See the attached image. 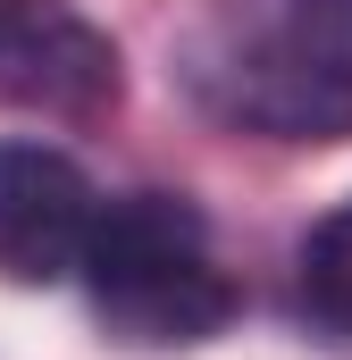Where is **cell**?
Listing matches in <instances>:
<instances>
[{
    "mask_svg": "<svg viewBox=\"0 0 352 360\" xmlns=\"http://www.w3.org/2000/svg\"><path fill=\"white\" fill-rule=\"evenodd\" d=\"M302 302H310V319L352 335V201L302 235Z\"/></svg>",
    "mask_w": 352,
    "mask_h": 360,
    "instance_id": "5b68a950",
    "label": "cell"
},
{
    "mask_svg": "<svg viewBox=\"0 0 352 360\" xmlns=\"http://www.w3.org/2000/svg\"><path fill=\"white\" fill-rule=\"evenodd\" d=\"M84 285L92 310L109 335L126 344H210L227 319H235V285L210 260V226L184 193H126V201H101V226H92L84 252Z\"/></svg>",
    "mask_w": 352,
    "mask_h": 360,
    "instance_id": "7a4b0ae2",
    "label": "cell"
},
{
    "mask_svg": "<svg viewBox=\"0 0 352 360\" xmlns=\"http://www.w3.org/2000/svg\"><path fill=\"white\" fill-rule=\"evenodd\" d=\"M126 92L118 42L76 0H0V109L92 126Z\"/></svg>",
    "mask_w": 352,
    "mask_h": 360,
    "instance_id": "3957f363",
    "label": "cell"
},
{
    "mask_svg": "<svg viewBox=\"0 0 352 360\" xmlns=\"http://www.w3.org/2000/svg\"><path fill=\"white\" fill-rule=\"evenodd\" d=\"M101 193L51 143H0V276L8 285H59L84 269Z\"/></svg>",
    "mask_w": 352,
    "mask_h": 360,
    "instance_id": "277c9868",
    "label": "cell"
},
{
    "mask_svg": "<svg viewBox=\"0 0 352 360\" xmlns=\"http://www.w3.org/2000/svg\"><path fill=\"white\" fill-rule=\"evenodd\" d=\"M184 92L268 143L352 134V42L327 0H210L176 51Z\"/></svg>",
    "mask_w": 352,
    "mask_h": 360,
    "instance_id": "6da1fadb",
    "label": "cell"
}]
</instances>
